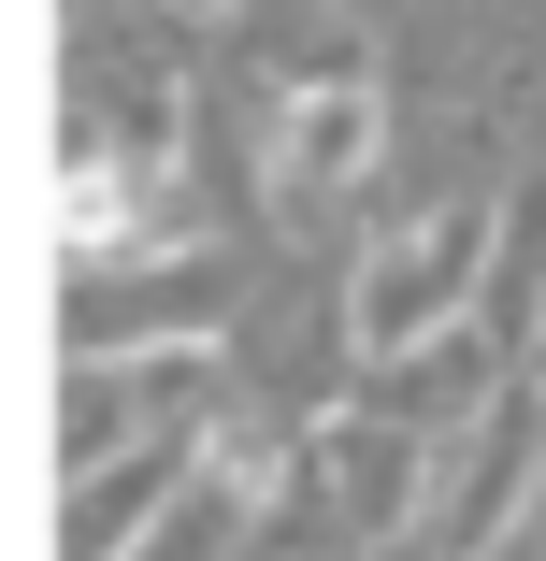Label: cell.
<instances>
[{
    "instance_id": "cell-1",
    "label": "cell",
    "mask_w": 546,
    "mask_h": 561,
    "mask_svg": "<svg viewBox=\"0 0 546 561\" xmlns=\"http://www.w3.org/2000/svg\"><path fill=\"white\" fill-rule=\"evenodd\" d=\"M360 159H374V101H360V87H302V101H288V130H274V202L316 216Z\"/></svg>"
},
{
    "instance_id": "cell-2",
    "label": "cell",
    "mask_w": 546,
    "mask_h": 561,
    "mask_svg": "<svg viewBox=\"0 0 546 561\" xmlns=\"http://www.w3.org/2000/svg\"><path fill=\"white\" fill-rule=\"evenodd\" d=\"M461 274H475V216H431V231H417L374 288H360V331H374V346H403V331H417V302H431V288H461Z\"/></svg>"
},
{
    "instance_id": "cell-3",
    "label": "cell",
    "mask_w": 546,
    "mask_h": 561,
    "mask_svg": "<svg viewBox=\"0 0 546 561\" xmlns=\"http://www.w3.org/2000/svg\"><path fill=\"white\" fill-rule=\"evenodd\" d=\"M130 231H144V187H130V173H72V260L130 245Z\"/></svg>"
}]
</instances>
